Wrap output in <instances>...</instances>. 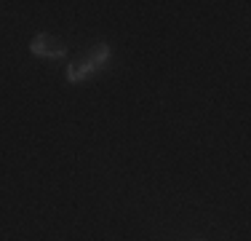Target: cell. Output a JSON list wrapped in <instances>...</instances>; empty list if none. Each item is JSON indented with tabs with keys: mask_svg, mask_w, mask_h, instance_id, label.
I'll use <instances>...</instances> for the list:
<instances>
[{
	"mask_svg": "<svg viewBox=\"0 0 251 241\" xmlns=\"http://www.w3.org/2000/svg\"><path fill=\"white\" fill-rule=\"evenodd\" d=\"M29 51L35 54V57H46V59H62L64 54H67V46L62 43V40L51 38V35H35L32 43H29Z\"/></svg>",
	"mask_w": 251,
	"mask_h": 241,
	"instance_id": "1",
	"label": "cell"
},
{
	"mask_svg": "<svg viewBox=\"0 0 251 241\" xmlns=\"http://www.w3.org/2000/svg\"><path fill=\"white\" fill-rule=\"evenodd\" d=\"M110 57H112V51H110V46H107V43H99V46H94L91 51H88V62H91L97 70L107 67V62H110Z\"/></svg>",
	"mask_w": 251,
	"mask_h": 241,
	"instance_id": "3",
	"label": "cell"
},
{
	"mask_svg": "<svg viewBox=\"0 0 251 241\" xmlns=\"http://www.w3.org/2000/svg\"><path fill=\"white\" fill-rule=\"evenodd\" d=\"M97 67H94L91 62H88V57L83 59H75V62L67 64V70H64V78H67V83H80V81H88L91 75H97Z\"/></svg>",
	"mask_w": 251,
	"mask_h": 241,
	"instance_id": "2",
	"label": "cell"
}]
</instances>
